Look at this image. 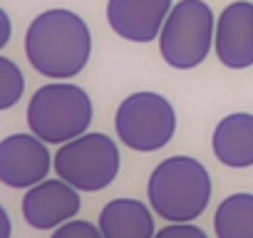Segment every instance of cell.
<instances>
[{"mask_svg":"<svg viewBox=\"0 0 253 238\" xmlns=\"http://www.w3.org/2000/svg\"><path fill=\"white\" fill-rule=\"evenodd\" d=\"M92 55V33L82 15L67 8L42 10L25 30V57L47 79L77 77Z\"/></svg>","mask_w":253,"mask_h":238,"instance_id":"cell-1","label":"cell"},{"mask_svg":"<svg viewBox=\"0 0 253 238\" xmlns=\"http://www.w3.org/2000/svg\"><path fill=\"white\" fill-rule=\"evenodd\" d=\"M213 184L209 169L194 157H169L159 161L147 181V198L154 213L169 223L196 221L211 201Z\"/></svg>","mask_w":253,"mask_h":238,"instance_id":"cell-2","label":"cell"},{"mask_svg":"<svg viewBox=\"0 0 253 238\" xmlns=\"http://www.w3.org/2000/svg\"><path fill=\"white\" fill-rule=\"evenodd\" d=\"M94 117L89 94L75 82H50L33 92L25 119L35 137L47 144H67L82 137Z\"/></svg>","mask_w":253,"mask_h":238,"instance_id":"cell-3","label":"cell"},{"mask_svg":"<svg viewBox=\"0 0 253 238\" xmlns=\"http://www.w3.org/2000/svg\"><path fill=\"white\" fill-rule=\"evenodd\" d=\"M216 40V15L206 0H179L174 3L162 33L159 52L171 70L199 67Z\"/></svg>","mask_w":253,"mask_h":238,"instance_id":"cell-4","label":"cell"},{"mask_svg":"<svg viewBox=\"0 0 253 238\" xmlns=\"http://www.w3.org/2000/svg\"><path fill=\"white\" fill-rule=\"evenodd\" d=\"M114 132L119 142L132 152L139 154L159 152L176 134V109L159 92L152 89L132 92L117 107Z\"/></svg>","mask_w":253,"mask_h":238,"instance_id":"cell-5","label":"cell"},{"mask_svg":"<svg viewBox=\"0 0 253 238\" xmlns=\"http://www.w3.org/2000/svg\"><path fill=\"white\" fill-rule=\"evenodd\" d=\"M119 169L122 157L114 139L99 132H84L55 152V174L82 194L107 189L119 176Z\"/></svg>","mask_w":253,"mask_h":238,"instance_id":"cell-6","label":"cell"},{"mask_svg":"<svg viewBox=\"0 0 253 238\" xmlns=\"http://www.w3.org/2000/svg\"><path fill=\"white\" fill-rule=\"evenodd\" d=\"M55 169V157L47 152V142L30 134H10L0 142V181L10 189H30L47 179Z\"/></svg>","mask_w":253,"mask_h":238,"instance_id":"cell-7","label":"cell"},{"mask_svg":"<svg viewBox=\"0 0 253 238\" xmlns=\"http://www.w3.org/2000/svg\"><path fill=\"white\" fill-rule=\"evenodd\" d=\"M80 189L67 184L65 179H45L30 186L23 196V218L28 226L38 231H55L57 226L77 218L82 208Z\"/></svg>","mask_w":253,"mask_h":238,"instance_id":"cell-8","label":"cell"},{"mask_svg":"<svg viewBox=\"0 0 253 238\" xmlns=\"http://www.w3.org/2000/svg\"><path fill=\"white\" fill-rule=\"evenodd\" d=\"M174 0H107V23L126 42L147 45L159 38Z\"/></svg>","mask_w":253,"mask_h":238,"instance_id":"cell-9","label":"cell"},{"mask_svg":"<svg viewBox=\"0 0 253 238\" xmlns=\"http://www.w3.org/2000/svg\"><path fill=\"white\" fill-rule=\"evenodd\" d=\"M216 57L228 70L253 67V3H228L216 18Z\"/></svg>","mask_w":253,"mask_h":238,"instance_id":"cell-10","label":"cell"},{"mask_svg":"<svg viewBox=\"0 0 253 238\" xmlns=\"http://www.w3.org/2000/svg\"><path fill=\"white\" fill-rule=\"evenodd\" d=\"M211 152L228 169L253 166V114L233 112L218 119L211 134Z\"/></svg>","mask_w":253,"mask_h":238,"instance_id":"cell-11","label":"cell"},{"mask_svg":"<svg viewBox=\"0 0 253 238\" xmlns=\"http://www.w3.org/2000/svg\"><path fill=\"white\" fill-rule=\"evenodd\" d=\"M104 238H154V208L139 198H112L97 218Z\"/></svg>","mask_w":253,"mask_h":238,"instance_id":"cell-12","label":"cell"},{"mask_svg":"<svg viewBox=\"0 0 253 238\" xmlns=\"http://www.w3.org/2000/svg\"><path fill=\"white\" fill-rule=\"evenodd\" d=\"M216 238H253V194L226 196L213 213Z\"/></svg>","mask_w":253,"mask_h":238,"instance_id":"cell-13","label":"cell"},{"mask_svg":"<svg viewBox=\"0 0 253 238\" xmlns=\"http://www.w3.org/2000/svg\"><path fill=\"white\" fill-rule=\"evenodd\" d=\"M25 94V75L23 70L10 60L0 57V109H13Z\"/></svg>","mask_w":253,"mask_h":238,"instance_id":"cell-14","label":"cell"},{"mask_svg":"<svg viewBox=\"0 0 253 238\" xmlns=\"http://www.w3.org/2000/svg\"><path fill=\"white\" fill-rule=\"evenodd\" d=\"M50 238H104V236H102L99 223H92L84 218H72V221L57 226Z\"/></svg>","mask_w":253,"mask_h":238,"instance_id":"cell-15","label":"cell"},{"mask_svg":"<svg viewBox=\"0 0 253 238\" xmlns=\"http://www.w3.org/2000/svg\"><path fill=\"white\" fill-rule=\"evenodd\" d=\"M154 238H209V236L191 221V223H169V226L159 228Z\"/></svg>","mask_w":253,"mask_h":238,"instance_id":"cell-16","label":"cell"},{"mask_svg":"<svg viewBox=\"0 0 253 238\" xmlns=\"http://www.w3.org/2000/svg\"><path fill=\"white\" fill-rule=\"evenodd\" d=\"M10 35H13L10 15H8V10L3 8V10H0V47H5V45L10 42Z\"/></svg>","mask_w":253,"mask_h":238,"instance_id":"cell-17","label":"cell"},{"mask_svg":"<svg viewBox=\"0 0 253 238\" xmlns=\"http://www.w3.org/2000/svg\"><path fill=\"white\" fill-rule=\"evenodd\" d=\"M0 228H3V233H0V238H10V236H13V226H10V216H8V208H0Z\"/></svg>","mask_w":253,"mask_h":238,"instance_id":"cell-18","label":"cell"}]
</instances>
